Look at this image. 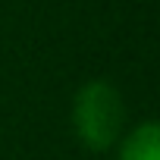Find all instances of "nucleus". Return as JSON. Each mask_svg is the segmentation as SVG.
I'll use <instances>...</instances> for the list:
<instances>
[{"mask_svg":"<svg viewBox=\"0 0 160 160\" xmlns=\"http://www.w3.org/2000/svg\"><path fill=\"white\" fill-rule=\"evenodd\" d=\"M116 160H160V119L135 122L116 141Z\"/></svg>","mask_w":160,"mask_h":160,"instance_id":"2","label":"nucleus"},{"mask_svg":"<svg viewBox=\"0 0 160 160\" xmlns=\"http://www.w3.org/2000/svg\"><path fill=\"white\" fill-rule=\"evenodd\" d=\"M69 119H72V132L82 141V148L104 154L116 148V141L126 132V101L113 82L91 78L75 91Z\"/></svg>","mask_w":160,"mask_h":160,"instance_id":"1","label":"nucleus"}]
</instances>
